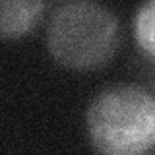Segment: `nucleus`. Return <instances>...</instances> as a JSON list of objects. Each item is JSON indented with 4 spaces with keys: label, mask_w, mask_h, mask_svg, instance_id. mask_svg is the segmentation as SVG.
Here are the masks:
<instances>
[{
    "label": "nucleus",
    "mask_w": 155,
    "mask_h": 155,
    "mask_svg": "<svg viewBox=\"0 0 155 155\" xmlns=\"http://www.w3.org/2000/svg\"><path fill=\"white\" fill-rule=\"evenodd\" d=\"M47 4L43 0H0V37H23L39 23Z\"/></svg>",
    "instance_id": "7ed1b4c3"
},
{
    "label": "nucleus",
    "mask_w": 155,
    "mask_h": 155,
    "mask_svg": "<svg viewBox=\"0 0 155 155\" xmlns=\"http://www.w3.org/2000/svg\"><path fill=\"white\" fill-rule=\"evenodd\" d=\"M120 21L114 10L95 0H66L47 19V51L72 70L105 66L120 45Z\"/></svg>",
    "instance_id": "f03ea898"
},
{
    "label": "nucleus",
    "mask_w": 155,
    "mask_h": 155,
    "mask_svg": "<svg viewBox=\"0 0 155 155\" xmlns=\"http://www.w3.org/2000/svg\"><path fill=\"white\" fill-rule=\"evenodd\" d=\"M85 128L101 155H147L155 147V93L134 81L101 87L87 105Z\"/></svg>",
    "instance_id": "f257e3e1"
},
{
    "label": "nucleus",
    "mask_w": 155,
    "mask_h": 155,
    "mask_svg": "<svg viewBox=\"0 0 155 155\" xmlns=\"http://www.w3.org/2000/svg\"><path fill=\"white\" fill-rule=\"evenodd\" d=\"M132 31L142 54L155 64V0H147L134 10Z\"/></svg>",
    "instance_id": "20e7f679"
}]
</instances>
